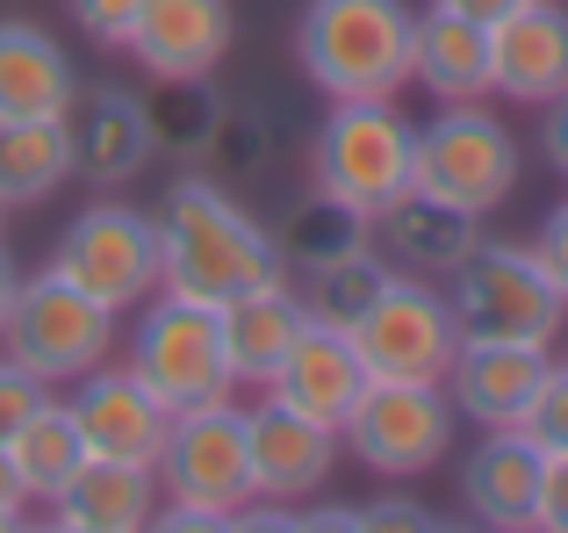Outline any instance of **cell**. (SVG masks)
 Instances as JSON below:
<instances>
[{"instance_id":"6da1fadb","label":"cell","mask_w":568,"mask_h":533,"mask_svg":"<svg viewBox=\"0 0 568 533\" xmlns=\"http://www.w3.org/2000/svg\"><path fill=\"white\" fill-rule=\"evenodd\" d=\"M159 224V289L194 295V303H231L237 289L281 274V253L266 224L216 181V173H181L152 210Z\"/></svg>"},{"instance_id":"7a4b0ae2","label":"cell","mask_w":568,"mask_h":533,"mask_svg":"<svg viewBox=\"0 0 568 533\" xmlns=\"http://www.w3.org/2000/svg\"><path fill=\"white\" fill-rule=\"evenodd\" d=\"M417 14L403 0H310L295 22V66L324 101H396L410 87Z\"/></svg>"},{"instance_id":"3957f363","label":"cell","mask_w":568,"mask_h":533,"mask_svg":"<svg viewBox=\"0 0 568 533\" xmlns=\"http://www.w3.org/2000/svg\"><path fill=\"white\" fill-rule=\"evenodd\" d=\"M159 476V526L166 533H216L252 505V447H245V411L231 396H209L166 419V447L152 462Z\"/></svg>"},{"instance_id":"277c9868","label":"cell","mask_w":568,"mask_h":533,"mask_svg":"<svg viewBox=\"0 0 568 533\" xmlns=\"http://www.w3.org/2000/svg\"><path fill=\"white\" fill-rule=\"evenodd\" d=\"M446 303H454L460 339H489V346H555L561 339V289L532 245L483 239L468 260L446 274Z\"/></svg>"},{"instance_id":"5b68a950","label":"cell","mask_w":568,"mask_h":533,"mask_svg":"<svg viewBox=\"0 0 568 533\" xmlns=\"http://www.w3.org/2000/svg\"><path fill=\"white\" fill-rule=\"evenodd\" d=\"M115 346V310H101L94 295H80L65 274H22L14 310L0 324V353L14 368L43 382V390H72L80 375H94Z\"/></svg>"},{"instance_id":"8992f818","label":"cell","mask_w":568,"mask_h":533,"mask_svg":"<svg viewBox=\"0 0 568 533\" xmlns=\"http://www.w3.org/2000/svg\"><path fill=\"white\" fill-rule=\"evenodd\" d=\"M417 167V123L396 101H332L310 144V173L317 188H332L353 210H388V202L410 188Z\"/></svg>"},{"instance_id":"52a82bcc","label":"cell","mask_w":568,"mask_h":533,"mask_svg":"<svg viewBox=\"0 0 568 533\" xmlns=\"http://www.w3.org/2000/svg\"><path fill=\"white\" fill-rule=\"evenodd\" d=\"M410 188L454 202L468 217H497L518 195V138L504 130V115H489L483 101H454L432 123H417V167Z\"/></svg>"},{"instance_id":"ba28073f","label":"cell","mask_w":568,"mask_h":533,"mask_svg":"<svg viewBox=\"0 0 568 533\" xmlns=\"http://www.w3.org/2000/svg\"><path fill=\"white\" fill-rule=\"evenodd\" d=\"M144 318L130 332V375L159 396L166 411H187V404H209V396H231V361H223V324H216V303H194V295H173V289H152L144 295Z\"/></svg>"},{"instance_id":"9c48e42d","label":"cell","mask_w":568,"mask_h":533,"mask_svg":"<svg viewBox=\"0 0 568 533\" xmlns=\"http://www.w3.org/2000/svg\"><path fill=\"white\" fill-rule=\"evenodd\" d=\"M454 433H460V411L446 396V382H367L353 419L338 425V447L361 454L388 483H410L454 454Z\"/></svg>"},{"instance_id":"30bf717a","label":"cell","mask_w":568,"mask_h":533,"mask_svg":"<svg viewBox=\"0 0 568 533\" xmlns=\"http://www.w3.org/2000/svg\"><path fill=\"white\" fill-rule=\"evenodd\" d=\"M51 274H65L101 310H138L159 289V224L130 202H87L51 245Z\"/></svg>"},{"instance_id":"8fae6325","label":"cell","mask_w":568,"mask_h":533,"mask_svg":"<svg viewBox=\"0 0 568 533\" xmlns=\"http://www.w3.org/2000/svg\"><path fill=\"white\" fill-rule=\"evenodd\" d=\"M353 346H361L367 382H446L460 353V324L454 303L432 289L425 274H388V289L375 295L361 324H353Z\"/></svg>"},{"instance_id":"7c38bea8","label":"cell","mask_w":568,"mask_h":533,"mask_svg":"<svg viewBox=\"0 0 568 533\" xmlns=\"http://www.w3.org/2000/svg\"><path fill=\"white\" fill-rule=\"evenodd\" d=\"M245 447H252V505H310L338 469V433L281 404L274 390L245 411Z\"/></svg>"},{"instance_id":"4fadbf2b","label":"cell","mask_w":568,"mask_h":533,"mask_svg":"<svg viewBox=\"0 0 568 533\" xmlns=\"http://www.w3.org/2000/svg\"><path fill=\"white\" fill-rule=\"evenodd\" d=\"M65 404H72V419H80L87 454H101V462H138V469H152L159 447H166V419H173V411L159 404V396L144 390L130 368H115V361H101L94 375L72 382Z\"/></svg>"},{"instance_id":"5bb4252c","label":"cell","mask_w":568,"mask_h":533,"mask_svg":"<svg viewBox=\"0 0 568 533\" xmlns=\"http://www.w3.org/2000/svg\"><path fill=\"white\" fill-rule=\"evenodd\" d=\"M489 80L518 109H547L568 94V8L561 0H518L489 29Z\"/></svg>"},{"instance_id":"9a60e30c","label":"cell","mask_w":568,"mask_h":533,"mask_svg":"<svg viewBox=\"0 0 568 533\" xmlns=\"http://www.w3.org/2000/svg\"><path fill=\"white\" fill-rule=\"evenodd\" d=\"M547 368H555L547 346H489V339H460L454 368H446V396H454V411L468 425L504 433V425H526Z\"/></svg>"},{"instance_id":"2e32d148","label":"cell","mask_w":568,"mask_h":533,"mask_svg":"<svg viewBox=\"0 0 568 533\" xmlns=\"http://www.w3.org/2000/svg\"><path fill=\"white\" fill-rule=\"evenodd\" d=\"M65 130H72V181L130 188L152 167V123H144V101L130 87H80L65 109Z\"/></svg>"},{"instance_id":"e0dca14e","label":"cell","mask_w":568,"mask_h":533,"mask_svg":"<svg viewBox=\"0 0 568 533\" xmlns=\"http://www.w3.org/2000/svg\"><path fill=\"white\" fill-rule=\"evenodd\" d=\"M231 37H237L231 0H144L123 51L152 80H209L231 51Z\"/></svg>"},{"instance_id":"ac0fdd59","label":"cell","mask_w":568,"mask_h":533,"mask_svg":"<svg viewBox=\"0 0 568 533\" xmlns=\"http://www.w3.org/2000/svg\"><path fill=\"white\" fill-rule=\"evenodd\" d=\"M216 324H223V361H231V382L245 390H266L274 368L288 361V346L310 332V310H303V289H288L281 274L237 289L231 303H216Z\"/></svg>"},{"instance_id":"d6986e66","label":"cell","mask_w":568,"mask_h":533,"mask_svg":"<svg viewBox=\"0 0 568 533\" xmlns=\"http://www.w3.org/2000/svg\"><path fill=\"white\" fill-rule=\"evenodd\" d=\"M475 245H483V217L454 210V202L425 195V188H403L388 210H375V253L388 266H403V274L446 281Z\"/></svg>"},{"instance_id":"ffe728a7","label":"cell","mask_w":568,"mask_h":533,"mask_svg":"<svg viewBox=\"0 0 568 533\" xmlns=\"http://www.w3.org/2000/svg\"><path fill=\"white\" fill-rule=\"evenodd\" d=\"M266 390H274L281 404H295L303 419H317V425H332V433H338V425L353 419V404H361V390H367V368H361L353 332L310 324V332L288 346V361L274 368Z\"/></svg>"},{"instance_id":"44dd1931","label":"cell","mask_w":568,"mask_h":533,"mask_svg":"<svg viewBox=\"0 0 568 533\" xmlns=\"http://www.w3.org/2000/svg\"><path fill=\"white\" fill-rule=\"evenodd\" d=\"M540 462L547 454L532 447L518 425L504 433H483V447L460 454V512L475 526H497V533H518L532 526V491H540Z\"/></svg>"},{"instance_id":"7402d4cb","label":"cell","mask_w":568,"mask_h":533,"mask_svg":"<svg viewBox=\"0 0 568 533\" xmlns=\"http://www.w3.org/2000/svg\"><path fill=\"white\" fill-rule=\"evenodd\" d=\"M80 94L72 51L43 22L8 14L0 22V123H37V115H65Z\"/></svg>"},{"instance_id":"603a6c76","label":"cell","mask_w":568,"mask_h":533,"mask_svg":"<svg viewBox=\"0 0 568 533\" xmlns=\"http://www.w3.org/2000/svg\"><path fill=\"white\" fill-rule=\"evenodd\" d=\"M58 533H144L159 526V476L138 462H101L87 454V469L51 497Z\"/></svg>"},{"instance_id":"cb8c5ba5","label":"cell","mask_w":568,"mask_h":533,"mask_svg":"<svg viewBox=\"0 0 568 533\" xmlns=\"http://www.w3.org/2000/svg\"><path fill=\"white\" fill-rule=\"evenodd\" d=\"M410 87H425L439 109L489 101L497 94V80H489V29L468 22V14L425 8L417 14V37H410Z\"/></svg>"},{"instance_id":"d4e9b609","label":"cell","mask_w":568,"mask_h":533,"mask_svg":"<svg viewBox=\"0 0 568 533\" xmlns=\"http://www.w3.org/2000/svg\"><path fill=\"white\" fill-rule=\"evenodd\" d=\"M266 239H274L281 266H295V274H317V266H332V260L361 253V245H375V217L353 210V202H338L332 188L310 181L303 195H295L288 210L266 224Z\"/></svg>"},{"instance_id":"484cf974","label":"cell","mask_w":568,"mask_h":533,"mask_svg":"<svg viewBox=\"0 0 568 533\" xmlns=\"http://www.w3.org/2000/svg\"><path fill=\"white\" fill-rule=\"evenodd\" d=\"M8 462H14V476H22L29 505H51V497L80 476L87 469V440H80V419H72L65 396H43V404L14 425Z\"/></svg>"},{"instance_id":"4316f807","label":"cell","mask_w":568,"mask_h":533,"mask_svg":"<svg viewBox=\"0 0 568 533\" xmlns=\"http://www.w3.org/2000/svg\"><path fill=\"white\" fill-rule=\"evenodd\" d=\"M72 181V130L65 115H37V123H0V202L8 210H37Z\"/></svg>"},{"instance_id":"83f0119b","label":"cell","mask_w":568,"mask_h":533,"mask_svg":"<svg viewBox=\"0 0 568 533\" xmlns=\"http://www.w3.org/2000/svg\"><path fill=\"white\" fill-rule=\"evenodd\" d=\"M388 266L375 245H361V253H346V260H332V266H317V274H303V310H310V324H332V332H353V324L375 310V295L388 289Z\"/></svg>"},{"instance_id":"f1b7e54d","label":"cell","mask_w":568,"mask_h":533,"mask_svg":"<svg viewBox=\"0 0 568 533\" xmlns=\"http://www.w3.org/2000/svg\"><path fill=\"white\" fill-rule=\"evenodd\" d=\"M216 115H223V101L209 94L202 80H159V94L144 101V123H152V152H166V159H194V167H202L209 138H216Z\"/></svg>"},{"instance_id":"f546056e","label":"cell","mask_w":568,"mask_h":533,"mask_svg":"<svg viewBox=\"0 0 568 533\" xmlns=\"http://www.w3.org/2000/svg\"><path fill=\"white\" fill-rule=\"evenodd\" d=\"M260 152H266L260 115L223 109V115H216V138H209V152H202V167H216V173H252V167H260Z\"/></svg>"},{"instance_id":"4dcf8cb0","label":"cell","mask_w":568,"mask_h":533,"mask_svg":"<svg viewBox=\"0 0 568 533\" xmlns=\"http://www.w3.org/2000/svg\"><path fill=\"white\" fill-rule=\"evenodd\" d=\"M518 433H526L540 454H568V361L547 368V382H540V396H532V411H526Z\"/></svg>"},{"instance_id":"1f68e13d","label":"cell","mask_w":568,"mask_h":533,"mask_svg":"<svg viewBox=\"0 0 568 533\" xmlns=\"http://www.w3.org/2000/svg\"><path fill=\"white\" fill-rule=\"evenodd\" d=\"M65 8H72V22H80L87 43H101V51H123L130 29H138V14H144V0H65Z\"/></svg>"},{"instance_id":"d6a6232c","label":"cell","mask_w":568,"mask_h":533,"mask_svg":"<svg viewBox=\"0 0 568 533\" xmlns=\"http://www.w3.org/2000/svg\"><path fill=\"white\" fill-rule=\"evenodd\" d=\"M43 396H51V390H43V382L29 375V368H14L8 353H0V447H8V440H14V425H22L29 411L43 404Z\"/></svg>"},{"instance_id":"836d02e7","label":"cell","mask_w":568,"mask_h":533,"mask_svg":"<svg viewBox=\"0 0 568 533\" xmlns=\"http://www.w3.org/2000/svg\"><path fill=\"white\" fill-rule=\"evenodd\" d=\"M532 526L540 533H568V454L540 462V491H532Z\"/></svg>"},{"instance_id":"e575fe53","label":"cell","mask_w":568,"mask_h":533,"mask_svg":"<svg viewBox=\"0 0 568 533\" xmlns=\"http://www.w3.org/2000/svg\"><path fill=\"white\" fill-rule=\"evenodd\" d=\"M532 253H540L547 281H555V289H561V303H568V195H561L555 210L540 217V231H532Z\"/></svg>"},{"instance_id":"d590c367","label":"cell","mask_w":568,"mask_h":533,"mask_svg":"<svg viewBox=\"0 0 568 533\" xmlns=\"http://www.w3.org/2000/svg\"><path fill=\"white\" fill-rule=\"evenodd\" d=\"M382 526H410V533H425V526H432V512H425V505H410V497H388V505H361V512H346V533H382Z\"/></svg>"},{"instance_id":"8d00e7d4","label":"cell","mask_w":568,"mask_h":533,"mask_svg":"<svg viewBox=\"0 0 568 533\" xmlns=\"http://www.w3.org/2000/svg\"><path fill=\"white\" fill-rule=\"evenodd\" d=\"M540 152H547V167L568 181V94H555L540 109Z\"/></svg>"},{"instance_id":"74e56055","label":"cell","mask_w":568,"mask_h":533,"mask_svg":"<svg viewBox=\"0 0 568 533\" xmlns=\"http://www.w3.org/2000/svg\"><path fill=\"white\" fill-rule=\"evenodd\" d=\"M22 512H29V491H22V476H14L8 447H0V533H8V526H22Z\"/></svg>"},{"instance_id":"f35d334b","label":"cell","mask_w":568,"mask_h":533,"mask_svg":"<svg viewBox=\"0 0 568 533\" xmlns=\"http://www.w3.org/2000/svg\"><path fill=\"white\" fill-rule=\"evenodd\" d=\"M432 8H446V14H468V22H483V29H497L504 14L518 8V0H432Z\"/></svg>"},{"instance_id":"ab89813d","label":"cell","mask_w":568,"mask_h":533,"mask_svg":"<svg viewBox=\"0 0 568 533\" xmlns=\"http://www.w3.org/2000/svg\"><path fill=\"white\" fill-rule=\"evenodd\" d=\"M14 289H22V266H14L8 245H0V324H8V310H14Z\"/></svg>"},{"instance_id":"60d3db41","label":"cell","mask_w":568,"mask_h":533,"mask_svg":"<svg viewBox=\"0 0 568 533\" xmlns=\"http://www.w3.org/2000/svg\"><path fill=\"white\" fill-rule=\"evenodd\" d=\"M0 217H8V202H0Z\"/></svg>"}]
</instances>
